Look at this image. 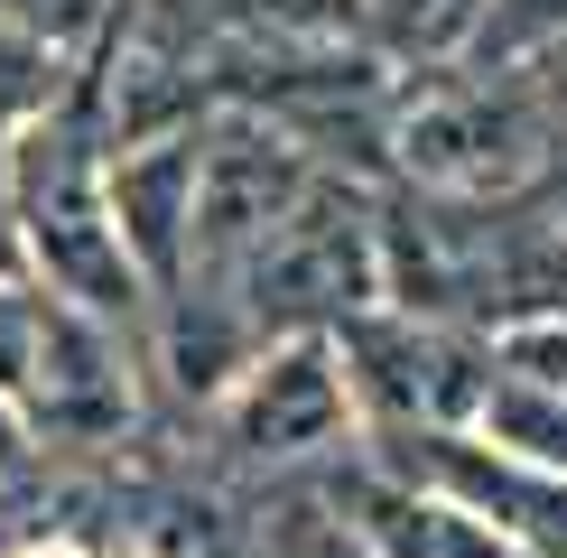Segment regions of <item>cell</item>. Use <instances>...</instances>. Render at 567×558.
Returning <instances> with one entry per match:
<instances>
[{"instance_id": "6da1fadb", "label": "cell", "mask_w": 567, "mask_h": 558, "mask_svg": "<svg viewBox=\"0 0 567 558\" xmlns=\"http://www.w3.org/2000/svg\"><path fill=\"white\" fill-rule=\"evenodd\" d=\"M10 224H19V251L47 270L56 298H75L93 317H131L140 308V270L122 251V224H112V196H103L84 122L38 112V122L19 131V149H10Z\"/></svg>"}, {"instance_id": "7a4b0ae2", "label": "cell", "mask_w": 567, "mask_h": 558, "mask_svg": "<svg viewBox=\"0 0 567 558\" xmlns=\"http://www.w3.org/2000/svg\"><path fill=\"white\" fill-rule=\"evenodd\" d=\"M251 326H298V317H363L382 289V232H372L363 196L336 177H307L298 205L279 215L233 270Z\"/></svg>"}, {"instance_id": "3957f363", "label": "cell", "mask_w": 567, "mask_h": 558, "mask_svg": "<svg viewBox=\"0 0 567 558\" xmlns=\"http://www.w3.org/2000/svg\"><path fill=\"white\" fill-rule=\"evenodd\" d=\"M317 177L298 158L289 131H270L261 112H233L196 140V196H186V261L205 279H233L243 251L298 205V186Z\"/></svg>"}, {"instance_id": "277c9868", "label": "cell", "mask_w": 567, "mask_h": 558, "mask_svg": "<svg viewBox=\"0 0 567 558\" xmlns=\"http://www.w3.org/2000/svg\"><path fill=\"white\" fill-rule=\"evenodd\" d=\"M400 158L437 196H512L539 168V122L512 93H429L400 122Z\"/></svg>"}, {"instance_id": "5b68a950", "label": "cell", "mask_w": 567, "mask_h": 558, "mask_svg": "<svg viewBox=\"0 0 567 558\" xmlns=\"http://www.w3.org/2000/svg\"><path fill=\"white\" fill-rule=\"evenodd\" d=\"M10 401H29V418L47 437H112L131 418L122 363H112L103 326L75 298H38V335H29V372H19Z\"/></svg>"}, {"instance_id": "8992f818", "label": "cell", "mask_w": 567, "mask_h": 558, "mask_svg": "<svg viewBox=\"0 0 567 558\" xmlns=\"http://www.w3.org/2000/svg\"><path fill=\"white\" fill-rule=\"evenodd\" d=\"M344 354L363 363V391L372 410L391 418H419V428H446L484 401V372L456 335L437 326H372V317H344Z\"/></svg>"}, {"instance_id": "52a82bcc", "label": "cell", "mask_w": 567, "mask_h": 558, "mask_svg": "<svg viewBox=\"0 0 567 558\" xmlns=\"http://www.w3.org/2000/svg\"><path fill=\"white\" fill-rule=\"evenodd\" d=\"M112 196V224H122V251L140 279H186V196H196V131H158V140H131L122 168L103 177Z\"/></svg>"}, {"instance_id": "ba28073f", "label": "cell", "mask_w": 567, "mask_h": 558, "mask_svg": "<svg viewBox=\"0 0 567 558\" xmlns=\"http://www.w3.org/2000/svg\"><path fill=\"white\" fill-rule=\"evenodd\" d=\"M344 428V382L326 363V344H289L279 363H261V382L233 410V447L243 456H307Z\"/></svg>"}, {"instance_id": "9c48e42d", "label": "cell", "mask_w": 567, "mask_h": 558, "mask_svg": "<svg viewBox=\"0 0 567 558\" xmlns=\"http://www.w3.org/2000/svg\"><path fill=\"white\" fill-rule=\"evenodd\" d=\"M353 540L372 558H493L456 512L400 494V484H353Z\"/></svg>"}, {"instance_id": "30bf717a", "label": "cell", "mask_w": 567, "mask_h": 558, "mask_svg": "<svg viewBox=\"0 0 567 558\" xmlns=\"http://www.w3.org/2000/svg\"><path fill=\"white\" fill-rule=\"evenodd\" d=\"M363 10L391 56H446L484 29V0H363Z\"/></svg>"}, {"instance_id": "8fae6325", "label": "cell", "mask_w": 567, "mask_h": 558, "mask_svg": "<svg viewBox=\"0 0 567 558\" xmlns=\"http://www.w3.org/2000/svg\"><path fill=\"white\" fill-rule=\"evenodd\" d=\"M56 103V38L0 19V112H47Z\"/></svg>"}, {"instance_id": "7c38bea8", "label": "cell", "mask_w": 567, "mask_h": 558, "mask_svg": "<svg viewBox=\"0 0 567 558\" xmlns=\"http://www.w3.org/2000/svg\"><path fill=\"white\" fill-rule=\"evenodd\" d=\"M344 19H353V0H251V29H270V38H289V46L336 38Z\"/></svg>"}, {"instance_id": "4fadbf2b", "label": "cell", "mask_w": 567, "mask_h": 558, "mask_svg": "<svg viewBox=\"0 0 567 558\" xmlns=\"http://www.w3.org/2000/svg\"><path fill=\"white\" fill-rule=\"evenodd\" d=\"M558 29H567V0H484V38H493V46L558 38Z\"/></svg>"}, {"instance_id": "5bb4252c", "label": "cell", "mask_w": 567, "mask_h": 558, "mask_svg": "<svg viewBox=\"0 0 567 558\" xmlns=\"http://www.w3.org/2000/svg\"><path fill=\"white\" fill-rule=\"evenodd\" d=\"M512 372H522V391L567 401V326H558V335H522V344H512Z\"/></svg>"}, {"instance_id": "9a60e30c", "label": "cell", "mask_w": 567, "mask_h": 558, "mask_svg": "<svg viewBox=\"0 0 567 558\" xmlns=\"http://www.w3.org/2000/svg\"><path fill=\"white\" fill-rule=\"evenodd\" d=\"M270 558H372L363 540H353L344 521H307V530H279V549Z\"/></svg>"}, {"instance_id": "2e32d148", "label": "cell", "mask_w": 567, "mask_h": 558, "mask_svg": "<svg viewBox=\"0 0 567 558\" xmlns=\"http://www.w3.org/2000/svg\"><path fill=\"white\" fill-rule=\"evenodd\" d=\"M549 93H558V103H567V46H558V56H549Z\"/></svg>"}]
</instances>
